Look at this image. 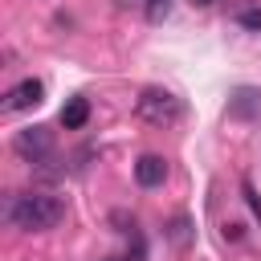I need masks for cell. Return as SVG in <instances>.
Masks as SVG:
<instances>
[{"mask_svg":"<svg viewBox=\"0 0 261 261\" xmlns=\"http://www.w3.org/2000/svg\"><path fill=\"white\" fill-rule=\"evenodd\" d=\"M4 216L16 228H24V232H49V228H57L65 220V204L57 196L33 192V196H12L8 208H4Z\"/></svg>","mask_w":261,"mask_h":261,"instance_id":"cell-1","label":"cell"},{"mask_svg":"<svg viewBox=\"0 0 261 261\" xmlns=\"http://www.w3.org/2000/svg\"><path fill=\"white\" fill-rule=\"evenodd\" d=\"M135 114H139L143 122H151V126H171V122H179V114H184V102H179L171 90L147 86V90L135 98Z\"/></svg>","mask_w":261,"mask_h":261,"instance_id":"cell-2","label":"cell"},{"mask_svg":"<svg viewBox=\"0 0 261 261\" xmlns=\"http://www.w3.org/2000/svg\"><path fill=\"white\" fill-rule=\"evenodd\" d=\"M41 98H45V86H41L37 77H24V82H16V86L4 94V110H8V114L33 110V106H41Z\"/></svg>","mask_w":261,"mask_h":261,"instance_id":"cell-3","label":"cell"},{"mask_svg":"<svg viewBox=\"0 0 261 261\" xmlns=\"http://www.w3.org/2000/svg\"><path fill=\"white\" fill-rule=\"evenodd\" d=\"M24 159H33V163H41L45 155H49V147H53V135L45 130V126H29V130H20L16 135V143H12Z\"/></svg>","mask_w":261,"mask_h":261,"instance_id":"cell-4","label":"cell"},{"mask_svg":"<svg viewBox=\"0 0 261 261\" xmlns=\"http://www.w3.org/2000/svg\"><path fill=\"white\" fill-rule=\"evenodd\" d=\"M135 179H139L143 188H159V184L167 179V159H163V155H143V159L135 163Z\"/></svg>","mask_w":261,"mask_h":261,"instance_id":"cell-5","label":"cell"},{"mask_svg":"<svg viewBox=\"0 0 261 261\" xmlns=\"http://www.w3.org/2000/svg\"><path fill=\"white\" fill-rule=\"evenodd\" d=\"M257 106H261V90L241 86V90L232 94V102H228V114H237V118H253V114H257Z\"/></svg>","mask_w":261,"mask_h":261,"instance_id":"cell-6","label":"cell"},{"mask_svg":"<svg viewBox=\"0 0 261 261\" xmlns=\"http://www.w3.org/2000/svg\"><path fill=\"white\" fill-rule=\"evenodd\" d=\"M86 118H90V102H86V98H69V102L61 106V126H65V130H82Z\"/></svg>","mask_w":261,"mask_h":261,"instance_id":"cell-7","label":"cell"},{"mask_svg":"<svg viewBox=\"0 0 261 261\" xmlns=\"http://www.w3.org/2000/svg\"><path fill=\"white\" fill-rule=\"evenodd\" d=\"M167 237H171V245H179V249H184V245L192 241V220H188V216H175V220H171V228H167Z\"/></svg>","mask_w":261,"mask_h":261,"instance_id":"cell-8","label":"cell"},{"mask_svg":"<svg viewBox=\"0 0 261 261\" xmlns=\"http://www.w3.org/2000/svg\"><path fill=\"white\" fill-rule=\"evenodd\" d=\"M237 24L249 29V33H261V8H241L237 12Z\"/></svg>","mask_w":261,"mask_h":261,"instance_id":"cell-9","label":"cell"},{"mask_svg":"<svg viewBox=\"0 0 261 261\" xmlns=\"http://www.w3.org/2000/svg\"><path fill=\"white\" fill-rule=\"evenodd\" d=\"M167 12H171V0H147V20L151 24H159Z\"/></svg>","mask_w":261,"mask_h":261,"instance_id":"cell-10","label":"cell"},{"mask_svg":"<svg viewBox=\"0 0 261 261\" xmlns=\"http://www.w3.org/2000/svg\"><path fill=\"white\" fill-rule=\"evenodd\" d=\"M241 192H245V200H249V208H253V212H257V220H261V196L253 192V184H249V179L241 184Z\"/></svg>","mask_w":261,"mask_h":261,"instance_id":"cell-11","label":"cell"},{"mask_svg":"<svg viewBox=\"0 0 261 261\" xmlns=\"http://www.w3.org/2000/svg\"><path fill=\"white\" fill-rule=\"evenodd\" d=\"M192 4H200V8H208V4H216V0H192Z\"/></svg>","mask_w":261,"mask_h":261,"instance_id":"cell-12","label":"cell"},{"mask_svg":"<svg viewBox=\"0 0 261 261\" xmlns=\"http://www.w3.org/2000/svg\"><path fill=\"white\" fill-rule=\"evenodd\" d=\"M110 261H122V257H110Z\"/></svg>","mask_w":261,"mask_h":261,"instance_id":"cell-13","label":"cell"}]
</instances>
